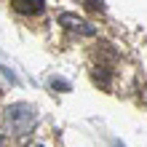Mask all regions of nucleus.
I'll return each mask as SVG.
<instances>
[{
  "label": "nucleus",
  "instance_id": "obj_3",
  "mask_svg": "<svg viewBox=\"0 0 147 147\" xmlns=\"http://www.w3.org/2000/svg\"><path fill=\"white\" fill-rule=\"evenodd\" d=\"M13 11H19L24 16H35L43 11V5H46V0H11Z\"/></svg>",
  "mask_w": 147,
  "mask_h": 147
},
{
  "label": "nucleus",
  "instance_id": "obj_7",
  "mask_svg": "<svg viewBox=\"0 0 147 147\" xmlns=\"http://www.w3.org/2000/svg\"><path fill=\"white\" fill-rule=\"evenodd\" d=\"M22 147H43V144H35V142H30V144H22Z\"/></svg>",
  "mask_w": 147,
  "mask_h": 147
},
{
  "label": "nucleus",
  "instance_id": "obj_2",
  "mask_svg": "<svg viewBox=\"0 0 147 147\" xmlns=\"http://www.w3.org/2000/svg\"><path fill=\"white\" fill-rule=\"evenodd\" d=\"M59 24H64L67 30L78 32V35H96V27H94L91 22L80 19V16H75V13H62L59 16Z\"/></svg>",
  "mask_w": 147,
  "mask_h": 147
},
{
  "label": "nucleus",
  "instance_id": "obj_8",
  "mask_svg": "<svg viewBox=\"0 0 147 147\" xmlns=\"http://www.w3.org/2000/svg\"><path fill=\"white\" fill-rule=\"evenodd\" d=\"M0 147H3V136H0Z\"/></svg>",
  "mask_w": 147,
  "mask_h": 147
},
{
  "label": "nucleus",
  "instance_id": "obj_6",
  "mask_svg": "<svg viewBox=\"0 0 147 147\" xmlns=\"http://www.w3.org/2000/svg\"><path fill=\"white\" fill-rule=\"evenodd\" d=\"M86 5H88V11H102V8H105L102 3H96V0H88V3H86Z\"/></svg>",
  "mask_w": 147,
  "mask_h": 147
},
{
  "label": "nucleus",
  "instance_id": "obj_5",
  "mask_svg": "<svg viewBox=\"0 0 147 147\" xmlns=\"http://www.w3.org/2000/svg\"><path fill=\"white\" fill-rule=\"evenodd\" d=\"M51 88H62V91H70V83L62 80V78H51Z\"/></svg>",
  "mask_w": 147,
  "mask_h": 147
},
{
  "label": "nucleus",
  "instance_id": "obj_1",
  "mask_svg": "<svg viewBox=\"0 0 147 147\" xmlns=\"http://www.w3.org/2000/svg\"><path fill=\"white\" fill-rule=\"evenodd\" d=\"M35 120H38V112L32 105H24V102H19V105H11L5 110V128L13 134H30L32 128H35Z\"/></svg>",
  "mask_w": 147,
  "mask_h": 147
},
{
  "label": "nucleus",
  "instance_id": "obj_4",
  "mask_svg": "<svg viewBox=\"0 0 147 147\" xmlns=\"http://www.w3.org/2000/svg\"><path fill=\"white\" fill-rule=\"evenodd\" d=\"M94 80H96L102 88H110V75L102 70V67H96V70H94Z\"/></svg>",
  "mask_w": 147,
  "mask_h": 147
}]
</instances>
